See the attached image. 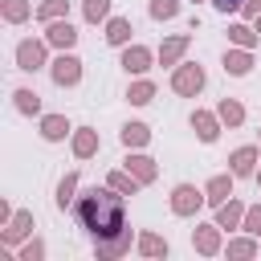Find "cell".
Wrapping results in <instances>:
<instances>
[{
  "label": "cell",
  "mask_w": 261,
  "mask_h": 261,
  "mask_svg": "<svg viewBox=\"0 0 261 261\" xmlns=\"http://www.w3.org/2000/svg\"><path fill=\"white\" fill-rule=\"evenodd\" d=\"M192 245H196V253H204V257H216V253H220V224H196V232H192Z\"/></svg>",
  "instance_id": "10"
},
{
  "label": "cell",
  "mask_w": 261,
  "mask_h": 261,
  "mask_svg": "<svg viewBox=\"0 0 261 261\" xmlns=\"http://www.w3.org/2000/svg\"><path fill=\"white\" fill-rule=\"evenodd\" d=\"M0 12H4V20H8V24H20V20H29V16H33V4H29V0H4V4H0Z\"/></svg>",
  "instance_id": "24"
},
{
  "label": "cell",
  "mask_w": 261,
  "mask_h": 261,
  "mask_svg": "<svg viewBox=\"0 0 261 261\" xmlns=\"http://www.w3.org/2000/svg\"><path fill=\"white\" fill-rule=\"evenodd\" d=\"M212 4H216V8H220V12H237V8H241V4H245V0H212Z\"/></svg>",
  "instance_id": "37"
},
{
  "label": "cell",
  "mask_w": 261,
  "mask_h": 261,
  "mask_svg": "<svg viewBox=\"0 0 261 261\" xmlns=\"http://www.w3.org/2000/svg\"><path fill=\"white\" fill-rule=\"evenodd\" d=\"M139 253H143V257H167V241H163L159 232H143V237H139Z\"/></svg>",
  "instance_id": "28"
},
{
  "label": "cell",
  "mask_w": 261,
  "mask_h": 261,
  "mask_svg": "<svg viewBox=\"0 0 261 261\" xmlns=\"http://www.w3.org/2000/svg\"><path fill=\"white\" fill-rule=\"evenodd\" d=\"M122 69L126 73H147L151 69V49L147 45H126L122 49Z\"/></svg>",
  "instance_id": "14"
},
{
  "label": "cell",
  "mask_w": 261,
  "mask_h": 261,
  "mask_svg": "<svg viewBox=\"0 0 261 261\" xmlns=\"http://www.w3.org/2000/svg\"><path fill=\"white\" fill-rule=\"evenodd\" d=\"M151 98H155V82H147V77H139V82L126 90V102H130V106H147Z\"/></svg>",
  "instance_id": "26"
},
{
  "label": "cell",
  "mask_w": 261,
  "mask_h": 261,
  "mask_svg": "<svg viewBox=\"0 0 261 261\" xmlns=\"http://www.w3.org/2000/svg\"><path fill=\"white\" fill-rule=\"evenodd\" d=\"M228 257H237V261L257 257V241H253V232H249V237H232V241H228Z\"/></svg>",
  "instance_id": "31"
},
{
  "label": "cell",
  "mask_w": 261,
  "mask_h": 261,
  "mask_svg": "<svg viewBox=\"0 0 261 261\" xmlns=\"http://www.w3.org/2000/svg\"><path fill=\"white\" fill-rule=\"evenodd\" d=\"M61 16H69V0H41V8H37V20H61Z\"/></svg>",
  "instance_id": "29"
},
{
  "label": "cell",
  "mask_w": 261,
  "mask_h": 261,
  "mask_svg": "<svg viewBox=\"0 0 261 261\" xmlns=\"http://www.w3.org/2000/svg\"><path fill=\"white\" fill-rule=\"evenodd\" d=\"M204 204H208V196H204L196 184H175V188H171V212H175V216H196Z\"/></svg>",
  "instance_id": "2"
},
{
  "label": "cell",
  "mask_w": 261,
  "mask_h": 261,
  "mask_svg": "<svg viewBox=\"0 0 261 261\" xmlns=\"http://www.w3.org/2000/svg\"><path fill=\"white\" fill-rule=\"evenodd\" d=\"M147 143H151V126H147V122H126V126H122V147H126V151L147 147Z\"/></svg>",
  "instance_id": "20"
},
{
  "label": "cell",
  "mask_w": 261,
  "mask_h": 261,
  "mask_svg": "<svg viewBox=\"0 0 261 261\" xmlns=\"http://www.w3.org/2000/svg\"><path fill=\"white\" fill-rule=\"evenodd\" d=\"M232 179H237V175L228 171V175H212V179L204 184V196H208L212 208H220L224 200H232Z\"/></svg>",
  "instance_id": "13"
},
{
  "label": "cell",
  "mask_w": 261,
  "mask_h": 261,
  "mask_svg": "<svg viewBox=\"0 0 261 261\" xmlns=\"http://www.w3.org/2000/svg\"><path fill=\"white\" fill-rule=\"evenodd\" d=\"M171 90H175V94H184V98H196V94L204 90V69H200L196 61L175 65V73H171Z\"/></svg>",
  "instance_id": "3"
},
{
  "label": "cell",
  "mask_w": 261,
  "mask_h": 261,
  "mask_svg": "<svg viewBox=\"0 0 261 261\" xmlns=\"http://www.w3.org/2000/svg\"><path fill=\"white\" fill-rule=\"evenodd\" d=\"M73 200H77V171H69V175H65L61 184H57V208L65 212V208H69Z\"/></svg>",
  "instance_id": "27"
},
{
  "label": "cell",
  "mask_w": 261,
  "mask_h": 261,
  "mask_svg": "<svg viewBox=\"0 0 261 261\" xmlns=\"http://www.w3.org/2000/svg\"><path fill=\"white\" fill-rule=\"evenodd\" d=\"M12 102H16L20 114H41V94H37V90H16Z\"/></svg>",
  "instance_id": "30"
},
{
  "label": "cell",
  "mask_w": 261,
  "mask_h": 261,
  "mask_svg": "<svg viewBox=\"0 0 261 261\" xmlns=\"http://www.w3.org/2000/svg\"><path fill=\"white\" fill-rule=\"evenodd\" d=\"M228 41H232V45H241V49H253V45L261 41V33H257V29H249V24H228Z\"/></svg>",
  "instance_id": "25"
},
{
  "label": "cell",
  "mask_w": 261,
  "mask_h": 261,
  "mask_svg": "<svg viewBox=\"0 0 261 261\" xmlns=\"http://www.w3.org/2000/svg\"><path fill=\"white\" fill-rule=\"evenodd\" d=\"M241 12H245V16H253V20H257V16H261V0H245V4H241Z\"/></svg>",
  "instance_id": "36"
},
{
  "label": "cell",
  "mask_w": 261,
  "mask_h": 261,
  "mask_svg": "<svg viewBox=\"0 0 261 261\" xmlns=\"http://www.w3.org/2000/svg\"><path fill=\"white\" fill-rule=\"evenodd\" d=\"M94 253H98V261H118V257H126V253H130V228H122V232H114V237H106V241H94Z\"/></svg>",
  "instance_id": "6"
},
{
  "label": "cell",
  "mask_w": 261,
  "mask_h": 261,
  "mask_svg": "<svg viewBox=\"0 0 261 261\" xmlns=\"http://www.w3.org/2000/svg\"><path fill=\"white\" fill-rule=\"evenodd\" d=\"M249 69H253V53H249V49H241V45H237V49H224V73L245 77Z\"/></svg>",
  "instance_id": "16"
},
{
  "label": "cell",
  "mask_w": 261,
  "mask_h": 261,
  "mask_svg": "<svg viewBox=\"0 0 261 261\" xmlns=\"http://www.w3.org/2000/svg\"><path fill=\"white\" fill-rule=\"evenodd\" d=\"M257 184H261V171H257Z\"/></svg>",
  "instance_id": "39"
},
{
  "label": "cell",
  "mask_w": 261,
  "mask_h": 261,
  "mask_svg": "<svg viewBox=\"0 0 261 261\" xmlns=\"http://www.w3.org/2000/svg\"><path fill=\"white\" fill-rule=\"evenodd\" d=\"M130 33H135V29H130L126 16H110V20H106V41H110V45H130Z\"/></svg>",
  "instance_id": "21"
},
{
  "label": "cell",
  "mask_w": 261,
  "mask_h": 261,
  "mask_svg": "<svg viewBox=\"0 0 261 261\" xmlns=\"http://www.w3.org/2000/svg\"><path fill=\"white\" fill-rule=\"evenodd\" d=\"M257 147H237L232 155H228V171L241 179V175H257Z\"/></svg>",
  "instance_id": "11"
},
{
  "label": "cell",
  "mask_w": 261,
  "mask_h": 261,
  "mask_svg": "<svg viewBox=\"0 0 261 261\" xmlns=\"http://www.w3.org/2000/svg\"><path fill=\"white\" fill-rule=\"evenodd\" d=\"M188 45H192V37H188V33L167 37V41L159 45V65H179V57L188 53Z\"/></svg>",
  "instance_id": "12"
},
{
  "label": "cell",
  "mask_w": 261,
  "mask_h": 261,
  "mask_svg": "<svg viewBox=\"0 0 261 261\" xmlns=\"http://www.w3.org/2000/svg\"><path fill=\"white\" fill-rule=\"evenodd\" d=\"M151 16H155V20H171V16H179V0H151Z\"/></svg>",
  "instance_id": "33"
},
{
  "label": "cell",
  "mask_w": 261,
  "mask_h": 261,
  "mask_svg": "<svg viewBox=\"0 0 261 261\" xmlns=\"http://www.w3.org/2000/svg\"><path fill=\"white\" fill-rule=\"evenodd\" d=\"M45 45L49 41H20L16 45V69H24V73H37L41 65H45Z\"/></svg>",
  "instance_id": "5"
},
{
  "label": "cell",
  "mask_w": 261,
  "mask_h": 261,
  "mask_svg": "<svg viewBox=\"0 0 261 261\" xmlns=\"http://www.w3.org/2000/svg\"><path fill=\"white\" fill-rule=\"evenodd\" d=\"M241 228H245V232H253V237H261V204L245 208V220H241Z\"/></svg>",
  "instance_id": "34"
},
{
  "label": "cell",
  "mask_w": 261,
  "mask_h": 261,
  "mask_svg": "<svg viewBox=\"0 0 261 261\" xmlns=\"http://www.w3.org/2000/svg\"><path fill=\"white\" fill-rule=\"evenodd\" d=\"M73 155H77V159L98 155V130H94V126H77V130H73Z\"/></svg>",
  "instance_id": "17"
},
{
  "label": "cell",
  "mask_w": 261,
  "mask_h": 261,
  "mask_svg": "<svg viewBox=\"0 0 261 261\" xmlns=\"http://www.w3.org/2000/svg\"><path fill=\"white\" fill-rule=\"evenodd\" d=\"M29 237H33V212H12V220L0 232V241L4 245H16V241H29Z\"/></svg>",
  "instance_id": "9"
},
{
  "label": "cell",
  "mask_w": 261,
  "mask_h": 261,
  "mask_svg": "<svg viewBox=\"0 0 261 261\" xmlns=\"http://www.w3.org/2000/svg\"><path fill=\"white\" fill-rule=\"evenodd\" d=\"M216 114H220V122H224V126H241V122H245V106H241L237 98H220Z\"/></svg>",
  "instance_id": "22"
},
{
  "label": "cell",
  "mask_w": 261,
  "mask_h": 261,
  "mask_svg": "<svg viewBox=\"0 0 261 261\" xmlns=\"http://www.w3.org/2000/svg\"><path fill=\"white\" fill-rule=\"evenodd\" d=\"M49 73H53V82H57L61 90H65V86H77V82H82V61H77L69 49H61V57L49 65Z\"/></svg>",
  "instance_id": "4"
},
{
  "label": "cell",
  "mask_w": 261,
  "mask_h": 261,
  "mask_svg": "<svg viewBox=\"0 0 261 261\" xmlns=\"http://www.w3.org/2000/svg\"><path fill=\"white\" fill-rule=\"evenodd\" d=\"M241 220H245V204L241 200H224L216 208V224L220 228H241Z\"/></svg>",
  "instance_id": "18"
},
{
  "label": "cell",
  "mask_w": 261,
  "mask_h": 261,
  "mask_svg": "<svg viewBox=\"0 0 261 261\" xmlns=\"http://www.w3.org/2000/svg\"><path fill=\"white\" fill-rule=\"evenodd\" d=\"M41 257H45V241H37V237H33V241H24L20 261H41Z\"/></svg>",
  "instance_id": "35"
},
{
  "label": "cell",
  "mask_w": 261,
  "mask_h": 261,
  "mask_svg": "<svg viewBox=\"0 0 261 261\" xmlns=\"http://www.w3.org/2000/svg\"><path fill=\"white\" fill-rule=\"evenodd\" d=\"M122 163H126V171H130V175H135L139 184H151V179L159 175V163H155L151 155H126Z\"/></svg>",
  "instance_id": "15"
},
{
  "label": "cell",
  "mask_w": 261,
  "mask_h": 261,
  "mask_svg": "<svg viewBox=\"0 0 261 261\" xmlns=\"http://www.w3.org/2000/svg\"><path fill=\"white\" fill-rule=\"evenodd\" d=\"M220 126H224L220 114H208V110H196V114H192V130H196L200 143H216V139H220Z\"/></svg>",
  "instance_id": "8"
},
{
  "label": "cell",
  "mask_w": 261,
  "mask_h": 261,
  "mask_svg": "<svg viewBox=\"0 0 261 261\" xmlns=\"http://www.w3.org/2000/svg\"><path fill=\"white\" fill-rule=\"evenodd\" d=\"M253 29H257V33H261V16H257V24H253Z\"/></svg>",
  "instance_id": "38"
},
{
  "label": "cell",
  "mask_w": 261,
  "mask_h": 261,
  "mask_svg": "<svg viewBox=\"0 0 261 261\" xmlns=\"http://www.w3.org/2000/svg\"><path fill=\"white\" fill-rule=\"evenodd\" d=\"M106 184H110L114 192H122V196H135V192L143 188V184H139V179L126 171V167H122V171H110V175H106Z\"/></svg>",
  "instance_id": "23"
},
{
  "label": "cell",
  "mask_w": 261,
  "mask_h": 261,
  "mask_svg": "<svg viewBox=\"0 0 261 261\" xmlns=\"http://www.w3.org/2000/svg\"><path fill=\"white\" fill-rule=\"evenodd\" d=\"M82 12H86V20H90V24H98V20H106V16H110V0H86V4H82Z\"/></svg>",
  "instance_id": "32"
},
{
  "label": "cell",
  "mask_w": 261,
  "mask_h": 261,
  "mask_svg": "<svg viewBox=\"0 0 261 261\" xmlns=\"http://www.w3.org/2000/svg\"><path fill=\"white\" fill-rule=\"evenodd\" d=\"M45 41H49L53 49H73V45H77V29L69 24V16H61V20H49V29H45Z\"/></svg>",
  "instance_id": "7"
},
{
  "label": "cell",
  "mask_w": 261,
  "mask_h": 261,
  "mask_svg": "<svg viewBox=\"0 0 261 261\" xmlns=\"http://www.w3.org/2000/svg\"><path fill=\"white\" fill-rule=\"evenodd\" d=\"M69 135V122H65V114H45L41 118V139H49V143H61Z\"/></svg>",
  "instance_id": "19"
},
{
  "label": "cell",
  "mask_w": 261,
  "mask_h": 261,
  "mask_svg": "<svg viewBox=\"0 0 261 261\" xmlns=\"http://www.w3.org/2000/svg\"><path fill=\"white\" fill-rule=\"evenodd\" d=\"M73 212L82 220V228L94 237V241H106L114 232L126 228V204H122V192H114L110 184L106 188H86L77 200H73Z\"/></svg>",
  "instance_id": "1"
}]
</instances>
